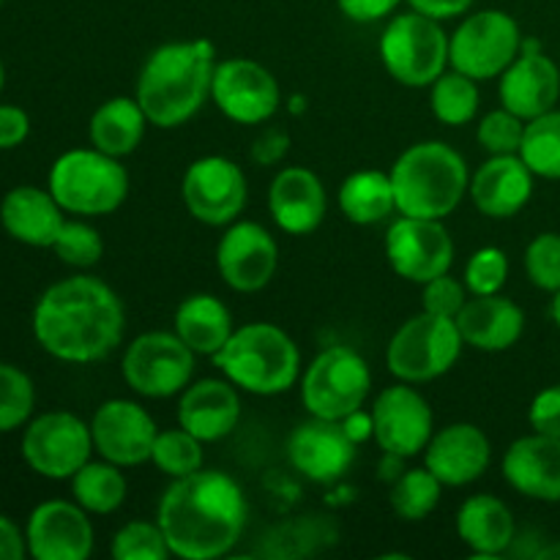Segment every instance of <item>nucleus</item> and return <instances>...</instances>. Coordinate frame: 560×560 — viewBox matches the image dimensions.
<instances>
[{
	"label": "nucleus",
	"mask_w": 560,
	"mask_h": 560,
	"mask_svg": "<svg viewBox=\"0 0 560 560\" xmlns=\"http://www.w3.org/2000/svg\"><path fill=\"white\" fill-rule=\"evenodd\" d=\"M38 348L66 364H96L124 339L126 312L118 293L96 277H69L49 284L33 306Z\"/></svg>",
	"instance_id": "nucleus-1"
},
{
	"label": "nucleus",
	"mask_w": 560,
	"mask_h": 560,
	"mask_svg": "<svg viewBox=\"0 0 560 560\" xmlns=\"http://www.w3.org/2000/svg\"><path fill=\"white\" fill-rule=\"evenodd\" d=\"M246 520L249 503L238 481L222 470L206 468L173 479L156 512L170 552L184 560L228 556L244 536Z\"/></svg>",
	"instance_id": "nucleus-2"
},
{
	"label": "nucleus",
	"mask_w": 560,
	"mask_h": 560,
	"mask_svg": "<svg viewBox=\"0 0 560 560\" xmlns=\"http://www.w3.org/2000/svg\"><path fill=\"white\" fill-rule=\"evenodd\" d=\"M217 47L208 38L170 42L153 49L137 77V102L148 124L156 129H178L189 124L211 98Z\"/></svg>",
	"instance_id": "nucleus-3"
},
{
	"label": "nucleus",
	"mask_w": 560,
	"mask_h": 560,
	"mask_svg": "<svg viewBox=\"0 0 560 560\" xmlns=\"http://www.w3.org/2000/svg\"><path fill=\"white\" fill-rule=\"evenodd\" d=\"M397 213L419 219H446L468 195L465 159L441 140L416 142L399 153L392 167Z\"/></svg>",
	"instance_id": "nucleus-4"
},
{
	"label": "nucleus",
	"mask_w": 560,
	"mask_h": 560,
	"mask_svg": "<svg viewBox=\"0 0 560 560\" xmlns=\"http://www.w3.org/2000/svg\"><path fill=\"white\" fill-rule=\"evenodd\" d=\"M213 364L233 386L257 397L290 392L301 377V353L288 331L273 323H246L235 328Z\"/></svg>",
	"instance_id": "nucleus-5"
},
{
	"label": "nucleus",
	"mask_w": 560,
	"mask_h": 560,
	"mask_svg": "<svg viewBox=\"0 0 560 560\" xmlns=\"http://www.w3.org/2000/svg\"><path fill=\"white\" fill-rule=\"evenodd\" d=\"M47 189L66 213L107 217L129 197V173L120 159L98 148H71L49 167Z\"/></svg>",
	"instance_id": "nucleus-6"
},
{
	"label": "nucleus",
	"mask_w": 560,
	"mask_h": 560,
	"mask_svg": "<svg viewBox=\"0 0 560 560\" xmlns=\"http://www.w3.org/2000/svg\"><path fill=\"white\" fill-rule=\"evenodd\" d=\"M463 348L454 317L421 312L397 328L386 348V366L402 383H430L457 364Z\"/></svg>",
	"instance_id": "nucleus-7"
},
{
	"label": "nucleus",
	"mask_w": 560,
	"mask_h": 560,
	"mask_svg": "<svg viewBox=\"0 0 560 560\" xmlns=\"http://www.w3.org/2000/svg\"><path fill=\"white\" fill-rule=\"evenodd\" d=\"M381 60L399 85L430 88L448 66L446 31L438 20L410 9L383 31Z\"/></svg>",
	"instance_id": "nucleus-8"
},
{
	"label": "nucleus",
	"mask_w": 560,
	"mask_h": 560,
	"mask_svg": "<svg viewBox=\"0 0 560 560\" xmlns=\"http://www.w3.org/2000/svg\"><path fill=\"white\" fill-rule=\"evenodd\" d=\"M372 388L370 364L353 348L334 345L315 355L301 381V402L317 419L345 421L364 408Z\"/></svg>",
	"instance_id": "nucleus-9"
},
{
	"label": "nucleus",
	"mask_w": 560,
	"mask_h": 560,
	"mask_svg": "<svg viewBox=\"0 0 560 560\" xmlns=\"http://www.w3.org/2000/svg\"><path fill=\"white\" fill-rule=\"evenodd\" d=\"M523 52L517 20L501 9H485L465 16L448 36V66L476 82L495 80Z\"/></svg>",
	"instance_id": "nucleus-10"
},
{
	"label": "nucleus",
	"mask_w": 560,
	"mask_h": 560,
	"mask_svg": "<svg viewBox=\"0 0 560 560\" xmlns=\"http://www.w3.org/2000/svg\"><path fill=\"white\" fill-rule=\"evenodd\" d=\"M195 355V350L175 331H145L129 342L120 372L131 392L151 399H167L191 383Z\"/></svg>",
	"instance_id": "nucleus-11"
},
{
	"label": "nucleus",
	"mask_w": 560,
	"mask_h": 560,
	"mask_svg": "<svg viewBox=\"0 0 560 560\" xmlns=\"http://www.w3.org/2000/svg\"><path fill=\"white\" fill-rule=\"evenodd\" d=\"M20 448L27 468L52 481L71 479L96 452L91 424L69 410H49L27 421Z\"/></svg>",
	"instance_id": "nucleus-12"
},
{
	"label": "nucleus",
	"mask_w": 560,
	"mask_h": 560,
	"mask_svg": "<svg viewBox=\"0 0 560 560\" xmlns=\"http://www.w3.org/2000/svg\"><path fill=\"white\" fill-rule=\"evenodd\" d=\"M180 197L191 219L208 228H228L246 206V175L233 159L202 156L186 167Z\"/></svg>",
	"instance_id": "nucleus-13"
},
{
	"label": "nucleus",
	"mask_w": 560,
	"mask_h": 560,
	"mask_svg": "<svg viewBox=\"0 0 560 560\" xmlns=\"http://www.w3.org/2000/svg\"><path fill=\"white\" fill-rule=\"evenodd\" d=\"M211 98L224 118L241 126L266 124L282 104L279 82L266 66L252 58L219 60L213 71Z\"/></svg>",
	"instance_id": "nucleus-14"
},
{
	"label": "nucleus",
	"mask_w": 560,
	"mask_h": 560,
	"mask_svg": "<svg viewBox=\"0 0 560 560\" xmlns=\"http://www.w3.org/2000/svg\"><path fill=\"white\" fill-rule=\"evenodd\" d=\"M386 257L394 273L408 282L424 284L452 271L454 241L443 219L402 217L388 228Z\"/></svg>",
	"instance_id": "nucleus-15"
},
{
	"label": "nucleus",
	"mask_w": 560,
	"mask_h": 560,
	"mask_svg": "<svg viewBox=\"0 0 560 560\" xmlns=\"http://www.w3.org/2000/svg\"><path fill=\"white\" fill-rule=\"evenodd\" d=\"M372 438L383 454L397 457H416L427 448L435 435V419L424 397L413 388V383L388 386L377 394L372 405Z\"/></svg>",
	"instance_id": "nucleus-16"
},
{
	"label": "nucleus",
	"mask_w": 560,
	"mask_h": 560,
	"mask_svg": "<svg viewBox=\"0 0 560 560\" xmlns=\"http://www.w3.org/2000/svg\"><path fill=\"white\" fill-rule=\"evenodd\" d=\"M91 435L98 457L120 468H137L151 463L159 430L142 405L131 399H107L93 413Z\"/></svg>",
	"instance_id": "nucleus-17"
},
{
	"label": "nucleus",
	"mask_w": 560,
	"mask_h": 560,
	"mask_svg": "<svg viewBox=\"0 0 560 560\" xmlns=\"http://www.w3.org/2000/svg\"><path fill=\"white\" fill-rule=\"evenodd\" d=\"M359 443L350 438L342 421L317 419L295 427L288 438V459L304 479L315 485H337L355 463Z\"/></svg>",
	"instance_id": "nucleus-18"
},
{
	"label": "nucleus",
	"mask_w": 560,
	"mask_h": 560,
	"mask_svg": "<svg viewBox=\"0 0 560 560\" xmlns=\"http://www.w3.org/2000/svg\"><path fill=\"white\" fill-rule=\"evenodd\" d=\"M217 268L224 284L235 293H257L279 268V246L257 222L228 224L217 246Z\"/></svg>",
	"instance_id": "nucleus-19"
},
{
	"label": "nucleus",
	"mask_w": 560,
	"mask_h": 560,
	"mask_svg": "<svg viewBox=\"0 0 560 560\" xmlns=\"http://www.w3.org/2000/svg\"><path fill=\"white\" fill-rule=\"evenodd\" d=\"M27 556L36 560H85L93 552V525L80 503L44 501L25 525Z\"/></svg>",
	"instance_id": "nucleus-20"
},
{
	"label": "nucleus",
	"mask_w": 560,
	"mask_h": 560,
	"mask_svg": "<svg viewBox=\"0 0 560 560\" xmlns=\"http://www.w3.org/2000/svg\"><path fill=\"white\" fill-rule=\"evenodd\" d=\"M498 93L509 113L520 115L523 120H534L556 109L560 98V69L556 60L541 52L539 44L523 42V52L501 74Z\"/></svg>",
	"instance_id": "nucleus-21"
},
{
	"label": "nucleus",
	"mask_w": 560,
	"mask_h": 560,
	"mask_svg": "<svg viewBox=\"0 0 560 560\" xmlns=\"http://www.w3.org/2000/svg\"><path fill=\"white\" fill-rule=\"evenodd\" d=\"M492 463V443L481 427L457 421L430 438L424 465L443 487H468L487 474Z\"/></svg>",
	"instance_id": "nucleus-22"
},
{
	"label": "nucleus",
	"mask_w": 560,
	"mask_h": 560,
	"mask_svg": "<svg viewBox=\"0 0 560 560\" xmlns=\"http://www.w3.org/2000/svg\"><path fill=\"white\" fill-rule=\"evenodd\" d=\"M534 178L520 153L490 156L470 178L468 195L474 206L490 219H512L534 197Z\"/></svg>",
	"instance_id": "nucleus-23"
},
{
	"label": "nucleus",
	"mask_w": 560,
	"mask_h": 560,
	"mask_svg": "<svg viewBox=\"0 0 560 560\" xmlns=\"http://www.w3.org/2000/svg\"><path fill=\"white\" fill-rule=\"evenodd\" d=\"M503 479L530 501L560 503V438H517L503 454Z\"/></svg>",
	"instance_id": "nucleus-24"
},
{
	"label": "nucleus",
	"mask_w": 560,
	"mask_h": 560,
	"mask_svg": "<svg viewBox=\"0 0 560 560\" xmlns=\"http://www.w3.org/2000/svg\"><path fill=\"white\" fill-rule=\"evenodd\" d=\"M268 211L282 233L312 235L323 224L328 197L320 178L306 167H284L268 189Z\"/></svg>",
	"instance_id": "nucleus-25"
},
{
	"label": "nucleus",
	"mask_w": 560,
	"mask_h": 560,
	"mask_svg": "<svg viewBox=\"0 0 560 560\" xmlns=\"http://www.w3.org/2000/svg\"><path fill=\"white\" fill-rule=\"evenodd\" d=\"M241 421V397L238 388L230 381H206L189 383L180 392L178 402V427L200 438L202 443H217L228 438Z\"/></svg>",
	"instance_id": "nucleus-26"
},
{
	"label": "nucleus",
	"mask_w": 560,
	"mask_h": 560,
	"mask_svg": "<svg viewBox=\"0 0 560 560\" xmlns=\"http://www.w3.org/2000/svg\"><path fill=\"white\" fill-rule=\"evenodd\" d=\"M465 345L485 353H503L514 348L525 331V312L501 293L474 295L457 315Z\"/></svg>",
	"instance_id": "nucleus-27"
},
{
	"label": "nucleus",
	"mask_w": 560,
	"mask_h": 560,
	"mask_svg": "<svg viewBox=\"0 0 560 560\" xmlns=\"http://www.w3.org/2000/svg\"><path fill=\"white\" fill-rule=\"evenodd\" d=\"M63 213L52 191L38 186H14L0 202V224L5 233L36 249H52L66 222Z\"/></svg>",
	"instance_id": "nucleus-28"
},
{
	"label": "nucleus",
	"mask_w": 560,
	"mask_h": 560,
	"mask_svg": "<svg viewBox=\"0 0 560 560\" xmlns=\"http://www.w3.org/2000/svg\"><path fill=\"white\" fill-rule=\"evenodd\" d=\"M457 534L474 558H498L512 547L517 525L501 498L470 495L457 512Z\"/></svg>",
	"instance_id": "nucleus-29"
},
{
	"label": "nucleus",
	"mask_w": 560,
	"mask_h": 560,
	"mask_svg": "<svg viewBox=\"0 0 560 560\" xmlns=\"http://www.w3.org/2000/svg\"><path fill=\"white\" fill-rule=\"evenodd\" d=\"M173 331L195 350L197 355H217L233 337V315L211 293L186 295L175 310Z\"/></svg>",
	"instance_id": "nucleus-30"
},
{
	"label": "nucleus",
	"mask_w": 560,
	"mask_h": 560,
	"mask_svg": "<svg viewBox=\"0 0 560 560\" xmlns=\"http://www.w3.org/2000/svg\"><path fill=\"white\" fill-rule=\"evenodd\" d=\"M145 126L148 115L137 98L115 96L107 98L102 107H96V113L91 115V124H88V135H91L93 148L115 159H124L137 151V145L145 137Z\"/></svg>",
	"instance_id": "nucleus-31"
},
{
	"label": "nucleus",
	"mask_w": 560,
	"mask_h": 560,
	"mask_svg": "<svg viewBox=\"0 0 560 560\" xmlns=\"http://www.w3.org/2000/svg\"><path fill=\"white\" fill-rule=\"evenodd\" d=\"M339 211L353 224L386 222L397 211L392 175L381 170H359L339 186Z\"/></svg>",
	"instance_id": "nucleus-32"
},
{
	"label": "nucleus",
	"mask_w": 560,
	"mask_h": 560,
	"mask_svg": "<svg viewBox=\"0 0 560 560\" xmlns=\"http://www.w3.org/2000/svg\"><path fill=\"white\" fill-rule=\"evenodd\" d=\"M71 495L85 509L88 514H113L124 506L129 495V481H126L120 465L107 463H85L71 476Z\"/></svg>",
	"instance_id": "nucleus-33"
},
{
	"label": "nucleus",
	"mask_w": 560,
	"mask_h": 560,
	"mask_svg": "<svg viewBox=\"0 0 560 560\" xmlns=\"http://www.w3.org/2000/svg\"><path fill=\"white\" fill-rule=\"evenodd\" d=\"M479 104L481 96L476 80L457 69L443 71V74L430 85L432 115H435L443 126L470 124V120L476 118V113H479Z\"/></svg>",
	"instance_id": "nucleus-34"
},
{
	"label": "nucleus",
	"mask_w": 560,
	"mask_h": 560,
	"mask_svg": "<svg viewBox=\"0 0 560 560\" xmlns=\"http://www.w3.org/2000/svg\"><path fill=\"white\" fill-rule=\"evenodd\" d=\"M520 156L536 178L560 180V109L525 120Z\"/></svg>",
	"instance_id": "nucleus-35"
},
{
	"label": "nucleus",
	"mask_w": 560,
	"mask_h": 560,
	"mask_svg": "<svg viewBox=\"0 0 560 560\" xmlns=\"http://www.w3.org/2000/svg\"><path fill=\"white\" fill-rule=\"evenodd\" d=\"M443 485L435 479L430 468H410L394 479L392 487V509L397 512V517L408 520V523H421V520L430 517L435 512V506L441 503Z\"/></svg>",
	"instance_id": "nucleus-36"
},
{
	"label": "nucleus",
	"mask_w": 560,
	"mask_h": 560,
	"mask_svg": "<svg viewBox=\"0 0 560 560\" xmlns=\"http://www.w3.org/2000/svg\"><path fill=\"white\" fill-rule=\"evenodd\" d=\"M151 463L170 479H184V476L197 474L202 468V441L186 432L184 427L159 432Z\"/></svg>",
	"instance_id": "nucleus-37"
},
{
	"label": "nucleus",
	"mask_w": 560,
	"mask_h": 560,
	"mask_svg": "<svg viewBox=\"0 0 560 560\" xmlns=\"http://www.w3.org/2000/svg\"><path fill=\"white\" fill-rule=\"evenodd\" d=\"M36 408V388L27 372L0 361V435L14 432L31 421Z\"/></svg>",
	"instance_id": "nucleus-38"
},
{
	"label": "nucleus",
	"mask_w": 560,
	"mask_h": 560,
	"mask_svg": "<svg viewBox=\"0 0 560 560\" xmlns=\"http://www.w3.org/2000/svg\"><path fill=\"white\" fill-rule=\"evenodd\" d=\"M167 539L159 523L148 520H135L126 523L113 539V558L115 560H164L170 558Z\"/></svg>",
	"instance_id": "nucleus-39"
},
{
	"label": "nucleus",
	"mask_w": 560,
	"mask_h": 560,
	"mask_svg": "<svg viewBox=\"0 0 560 560\" xmlns=\"http://www.w3.org/2000/svg\"><path fill=\"white\" fill-rule=\"evenodd\" d=\"M52 252L58 255L60 262L71 268H91L102 260L104 241L96 228L80 219H66L60 228L58 238H55Z\"/></svg>",
	"instance_id": "nucleus-40"
},
{
	"label": "nucleus",
	"mask_w": 560,
	"mask_h": 560,
	"mask_svg": "<svg viewBox=\"0 0 560 560\" xmlns=\"http://www.w3.org/2000/svg\"><path fill=\"white\" fill-rule=\"evenodd\" d=\"M509 279V257L498 246H481L465 266V288L470 295L501 293Z\"/></svg>",
	"instance_id": "nucleus-41"
},
{
	"label": "nucleus",
	"mask_w": 560,
	"mask_h": 560,
	"mask_svg": "<svg viewBox=\"0 0 560 560\" xmlns=\"http://www.w3.org/2000/svg\"><path fill=\"white\" fill-rule=\"evenodd\" d=\"M525 273L545 293L560 290V235L539 233L525 249Z\"/></svg>",
	"instance_id": "nucleus-42"
},
{
	"label": "nucleus",
	"mask_w": 560,
	"mask_h": 560,
	"mask_svg": "<svg viewBox=\"0 0 560 560\" xmlns=\"http://www.w3.org/2000/svg\"><path fill=\"white\" fill-rule=\"evenodd\" d=\"M525 135V120L520 115L509 113L506 107L492 109L479 120V137L481 148L490 151V156H503V153H520Z\"/></svg>",
	"instance_id": "nucleus-43"
},
{
	"label": "nucleus",
	"mask_w": 560,
	"mask_h": 560,
	"mask_svg": "<svg viewBox=\"0 0 560 560\" xmlns=\"http://www.w3.org/2000/svg\"><path fill=\"white\" fill-rule=\"evenodd\" d=\"M465 284H459L457 279L448 277V273H441V277L430 279L424 282V293H421V306L424 312H432V315H443V317H454L463 312L465 306Z\"/></svg>",
	"instance_id": "nucleus-44"
},
{
	"label": "nucleus",
	"mask_w": 560,
	"mask_h": 560,
	"mask_svg": "<svg viewBox=\"0 0 560 560\" xmlns=\"http://www.w3.org/2000/svg\"><path fill=\"white\" fill-rule=\"evenodd\" d=\"M528 421L539 435L560 438V383L536 394L528 410Z\"/></svg>",
	"instance_id": "nucleus-45"
},
{
	"label": "nucleus",
	"mask_w": 560,
	"mask_h": 560,
	"mask_svg": "<svg viewBox=\"0 0 560 560\" xmlns=\"http://www.w3.org/2000/svg\"><path fill=\"white\" fill-rule=\"evenodd\" d=\"M31 135V118L16 104H0V151L20 148Z\"/></svg>",
	"instance_id": "nucleus-46"
},
{
	"label": "nucleus",
	"mask_w": 560,
	"mask_h": 560,
	"mask_svg": "<svg viewBox=\"0 0 560 560\" xmlns=\"http://www.w3.org/2000/svg\"><path fill=\"white\" fill-rule=\"evenodd\" d=\"M402 0H337L339 11H342L348 20L361 22H377V20H386Z\"/></svg>",
	"instance_id": "nucleus-47"
},
{
	"label": "nucleus",
	"mask_w": 560,
	"mask_h": 560,
	"mask_svg": "<svg viewBox=\"0 0 560 560\" xmlns=\"http://www.w3.org/2000/svg\"><path fill=\"white\" fill-rule=\"evenodd\" d=\"M288 145H290V137L288 131L282 129H268L266 135H260V140H255V145H252V159H255L257 164H277L282 162V156L288 153Z\"/></svg>",
	"instance_id": "nucleus-48"
},
{
	"label": "nucleus",
	"mask_w": 560,
	"mask_h": 560,
	"mask_svg": "<svg viewBox=\"0 0 560 560\" xmlns=\"http://www.w3.org/2000/svg\"><path fill=\"white\" fill-rule=\"evenodd\" d=\"M410 9L419 11V14L432 16V20H454V16H463L465 11L474 9L476 0H408Z\"/></svg>",
	"instance_id": "nucleus-49"
},
{
	"label": "nucleus",
	"mask_w": 560,
	"mask_h": 560,
	"mask_svg": "<svg viewBox=\"0 0 560 560\" xmlns=\"http://www.w3.org/2000/svg\"><path fill=\"white\" fill-rule=\"evenodd\" d=\"M27 556V539L14 520L0 514V560H22Z\"/></svg>",
	"instance_id": "nucleus-50"
},
{
	"label": "nucleus",
	"mask_w": 560,
	"mask_h": 560,
	"mask_svg": "<svg viewBox=\"0 0 560 560\" xmlns=\"http://www.w3.org/2000/svg\"><path fill=\"white\" fill-rule=\"evenodd\" d=\"M536 558H539V560H558L560 558V541H556V545L541 547V550L536 552Z\"/></svg>",
	"instance_id": "nucleus-51"
},
{
	"label": "nucleus",
	"mask_w": 560,
	"mask_h": 560,
	"mask_svg": "<svg viewBox=\"0 0 560 560\" xmlns=\"http://www.w3.org/2000/svg\"><path fill=\"white\" fill-rule=\"evenodd\" d=\"M550 315H552V320H556V326H558V331H560V290H558V293H552Z\"/></svg>",
	"instance_id": "nucleus-52"
},
{
	"label": "nucleus",
	"mask_w": 560,
	"mask_h": 560,
	"mask_svg": "<svg viewBox=\"0 0 560 560\" xmlns=\"http://www.w3.org/2000/svg\"><path fill=\"white\" fill-rule=\"evenodd\" d=\"M5 88V66H3V58H0V93H3Z\"/></svg>",
	"instance_id": "nucleus-53"
},
{
	"label": "nucleus",
	"mask_w": 560,
	"mask_h": 560,
	"mask_svg": "<svg viewBox=\"0 0 560 560\" xmlns=\"http://www.w3.org/2000/svg\"><path fill=\"white\" fill-rule=\"evenodd\" d=\"M0 5H3V0H0Z\"/></svg>",
	"instance_id": "nucleus-54"
}]
</instances>
